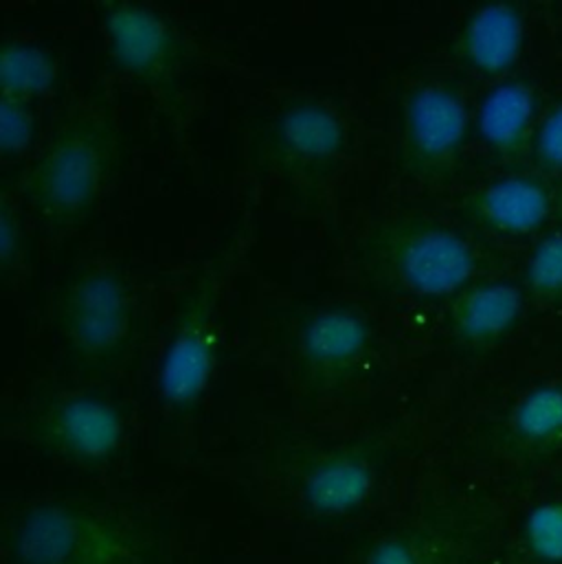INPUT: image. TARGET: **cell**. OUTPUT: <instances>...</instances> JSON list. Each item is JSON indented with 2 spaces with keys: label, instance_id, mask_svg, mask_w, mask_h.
I'll use <instances>...</instances> for the list:
<instances>
[{
  "label": "cell",
  "instance_id": "9",
  "mask_svg": "<svg viewBox=\"0 0 562 564\" xmlns=\"http://www.w3.org/2000/svg\"><path fill=\"white\" fill-rule=\"evenodd\" d=\"M369 345V321L347 305H325L307 314L296 334V349L303 365L327 376L358 367Z\"/></svg>",
  "mask_w": 562,
  "mask_h": 564
},
{
  "label": "cell",
  "instance_id": "12",
  "mask_svg": "<svg viewBox=\"0 0 562 564\" xmlns=\"http://www.w3.org/2000/svg\"><path fill=\"white\" fill-rule=\"evenodd\" d=\"M523 48V20L506 2L479 7L464 29V53L468 62L488 75L508 70Z\"/></svg>",
  "mask_w": 562,
  "mask_h": 564
},
{
  "label": "cell",
  "instance_id": "14",
  "mask_svg": "<svg viewBox=\"0 0 562 564\" xmlns=\"http://www.w3.org/2000/svg\"><path fill=\"white\" fill-rule=\"evenodd\" d=\"M523 312V294L506 282L486 283L464 296L455 312V332L468 343H482L508 332Z\"/></svg>",
  "mask_w": 562,
  "mask_h": 564
},
{
  "label": "cell",
  "instance_id": "19",
  "mask_svg": "<svg viewBox=\"0 0 562 564\" xmlns=\"http://www.w3.org/2000/svg\"><path fill=\"white\" fill-rule=\"evenodd\" d=\"M35 139V117L26 101L2 97L0 101V152L4 159H20Z\"/></svg>",
  "mask_w": 562,
  "mask_h": 564
},
{
  "label": "cell",
  "instance_id": "21",
  "mask_svg": "<svg viewBox=\"0 0 562 564\" xmlns=\"http://www.w3.org/2000/svg\"><path fill=\"white\" fill-rule=\"evenodd\" d=\"M22 227L15 212L4 203L0 209V262L4 271H11L22 256Z\"/></svg>",
  "mask_w": 562,
  "mask_h": 564
},
{
  "label": "cell",
  "instance_id": "20",
  "mask_svg": "<svg viewBox=\"0 0 562 564\" xmlns=\"http://www.w3.org/2000/svg\"><path fill=\"white\" fill-rule=\"evenodd\" d=\"M528 280L543 292L562 290V236L543 240L530 258Z\"/></svg>",
  "mask_w": 562,
  "mask_h": 564
},
{
  "label": "cell",
  "instance_id": "13",
  "mask_svg": "<svg viewBox=\"0 0 562 564\" xmlns=\"http://www.w3.org/2000/svg\"><path fill=\"white\" fill-rule=\"evenodd\" d=\"M479 212L488 225L504 234L523 236L539 229L550 212L545 189L526 176L495 181L479 198Z\"/></svg>",
  "mask_w": 562,
  "mask_h": 564
},
{
  "label": "cell",
  "instance_id": "15",
  "mask_svg": "<svg viewBox=\"0 0 562 564\" xmlns=\"http://www.w3.org/2000/svg\"><path fill=\"white\" fill-rule=\"evenodd\" d=\"M534 110L537 101L528 86L504 82L484 97L477 112V130L490 148L510 150L523 139Z\"/></svg>",
  "mask_w": 562,
  "mask_h": 564
},
{
  "label": "cell",
  "instance_id": "7",
  "mask_svg": "<svg viewBox=\"0 0 562 564\" xmlns=\"http://www.w3.org/2000/svg\"><path fill=\"white\" fill-rule=\"evenodd\" d=\"M35 431L55 453L82 464H101L119 453L126 440V420L106 395L73 391L40 411Z\"/></svg>",
  "mask_w": 562,
  "mask_h": 564
},
{
  "label": "cell",
  "instance_id": "16",
  "mask_svg": "<svg viewBox=\"0 0 562 564\" xmlns=\"http://www.w3.org/2000/svg\"><path fill=\"white\" fill-rule=\"evenodd\" d=\"M57 62L35 42L7 40L0 51V88L2 97L31 101L55 88Z\"/></svg>",
  "mask_w": 562,
  "mask_h": 564
},
{
  "label": "cell",
  "instance_id": "1",
  "mask_svg": "<svg viewBox=\"0 0 562 564\" xmlns=\"http://www.w3.org/2000/svg\"><path fill=\"white\" fill-rule=\"evenodd\" d=\"M115 130L93 112L66 119L26 176L31 209L51 229L82 225L99 205L115 167Z\"/></svg>",
  "mask_w": 562,
  "mask_h": 564
},
{
  "label": "cell",
  "instance_id": "6",
  "mask_svg": "<svg viewBox=\"0 0 562 564\" xmlns=\"http://www.w3.org/2000/svg\"><path fill=\"white\" fill-rule=\"evenodd\" d=\"M101 29L115 66L150 88L170 86L183 66V42L174 24L141 2H106Z\"/></svg>",
  "mask_w": 562,
  "mask_h": 564
},
{
  "label": "cell",
  "instance_id": "3",
  "mask_svg": "<svg viewBox=\"0 0 562 564\" xmlns=\"http://www.w3.org/2000/svg\"><path fill=\"white\" fill-rule=\"evenodd\" d=\"M218 271H203L176 303V312L161 347L154 389L172 411L194 409L209 391L218 365Z\"/></svg>",
  "mask_w": 562,
  "mask_h": 564
},
{
  "label": "cell",
  "instance_id": "10",
  "mask_svg": "<svg viewBox=\"0 0 562 564\" xmlns=\"http://www.w3.org/2000/svg\"><path fill=\"white\" fill-rule=\"evenodd\" d=\"M273 145L292 163L325 165L336 161L345 148V123L332 106L296 99L275 117Z\"/></svg>",
  "mask_w": 562,
  "mask_h": 564
},
{
  "label": "cell",
  "instance_id": "8",
  "mask_svg": "<svg viewBox=\"0 0 562 564\" xmlns=\"http://www.w3.org/2000/svg\"><path fill=\"white\" fill-rule=\"evenodd\" d=\"M468 134V110L462 97L442 84H422L404 104V145L411 161L448 159Z\"/></svg>",
  "mask_w": 562,
  "mask_h": 564
},
{
  "label": "cell",
  "instance_id": "22",
  "mask_svg": "<svg viewBox=\"0 0 562 564\" xmlns=\"http://www.w3.org/2000/svg\"><path fill=\"white\" fill-rule=\"evenodd\" d=\"M539 154L562 170V106H559L539 130Z\"/></svg>",
  "mask_w": 562,
  "mask_h": 564
},
{
  "label": "cell",
  "instance_id": "5",
  "mask_svg": "<svg viewBox=\"0 0 562 564\" xmlns=\"http://www.w3.org/2000/svg\"><path fill=\"white\" fill-rule=\"evenodd\" d=\"M378 256L404 292L442 299L460 292L475 273L471 245L453 229L429 223H404L387 231Z\"/></svg>",
  "mask_w": 562,
  "mask_h": 564
},
{
  "label": "cell",
  "instance_id": "2",
  "mask_svg": "<svg viewBox=\"0 0 562 564\" xmlns=\"http://www.w3.org/2000/svg\"><path fill=\"white\" fill-rule=\"evenodd\" d=\"M55 316L64 351L77 367L110 369L126 358L132 345V285L112 262H84L62 283Z\"/></svg>",
  "mask_w": 562,
  "mask_h": 564
},
{
  "label": "cell",
  "instance_id": "17",
  "mask_svg": "<svg viewBox=\"0 0 562 564\" xmlns=\"http://www.w3.org/2000/svg\"><path fill=\"white\" fill-rule=\"evenodd\" d=\"M515 431L528 442H548L562 435L561 387H537L515 409Z\"/></svg>",
  "mask_w": 562,
  "mask_h": 564
},
{
  "label": "cell",
  "instance_id": "23",
  "mask_svg": "<svg viewBox=\"0 0 562 564\" xmlns=\"http://www.w3.org/2000/svg\"><path fill=\"white\" fill-rule=\"evenodd\" d=\"M365 564H422L418 554L413 552V547L402 541V539H385L380 543H376L367 558Z\"/></svg>",
  "mask_w": 562,
  "mask_h": 564
},
{
  "label": "cell",
  "instance_id": "11",
  "mask_svg": "<svg viewBox=\"0 0 562 564\" xmlns=\"http://www.w3.org/2000/svg\"><path fill=\"white\" fill-rule=\"evenodd\" d=\"M376 488L374 464L358 453H334L318 459L303 477L305 508L323 519L360 510Z\"/></svg>",
  "mask_w": 562,
  "mask_h": 564
},
{
  "label": "cell",
  "instance_id": "18",
  "mask_svg": "<svg viewBox=\"0 0 562 564\" xmlns=\"http://www.w3.org/2000/svg\"><path fill=\"white\" fill-rule=\"evenodd\" d=\"M526 543L541 563L562 564V503L550 501L530 510Z\"/></svg>",
  "mask_w": 562,
  "mask_h": 564
},
{
  "label": "cell",
  "instance_id": "4",
  "mask_svg": "<svg viewBox=\"0 0 562 564\" xmlns=\"http://www.w3.org/2000/svg\"><path fill=\"white\" fill-rule=\"evenodd\" d=\"M15 564H123L126 543L90 512L46 501L24 512L11 536Z\"/></svg>",
  "mask_w": 562,
  "mask_h": 564
}]
</instances>
